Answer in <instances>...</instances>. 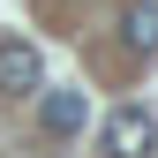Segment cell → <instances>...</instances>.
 <instances>
[{
  "instance_id": "6da1fadb",
  "label": "cell",
  "mask_w": 158,
  "mask_h": 158,
  "mask_svg": "<svg viewBox=\"0 0 158 158\" xmlns=\"http://www.w3.org/2000/svg\"><path fill=\"white\" fill-rule=\"evenodd\" d=\"M45 90V60L30 38H0V98H38Z\"/></svg>"
},
{
  "instance_id": "7a4b0ae2",
  "label": "cell",
  "mask_w": 158,
  "mask_h": 158,
  "mask_svg": "<svg viewBox=\"0 0 158 158\" xmlns=\"http://www.w3.org/2000/svg\"><path fill=\"white\" fill-rule=\"evenodd\" d=\"M106 151H113V158H151V151H158V121H151L143 106H121V113L106 121Z\"/></svg>"
},
{
  "instance_id": "3957f363",
  "label": "cell",
  "mask_w": 158,
  "mask_h": 158,
  "mask_svg": "<svg viewBox=\"0 0 158 158\" xmlns=\"http://www.w3.org/2000/svg\"><path fill=\"white\" fill-rule=\"evenodd\" d=\"M83 121H90L83 90H45V106H38V128H45V135H75Z\"/></svg>"
},
{
  "instance_id": "277c9868",
  "label": "cell",
  "mask_w": 158,
  "mask_h": 158,
  "mask_svg": "<svg viewBox=\"0 0 158 158\" xmlns=\"http://www.w3.org/2000/svg\"><path fill=\"white\" fill-rule=\"evenodd\" d=\"M121 38H128V53H158V0L121 8Z\"/></svg>"
}]
</instances>
